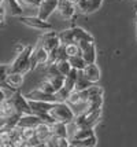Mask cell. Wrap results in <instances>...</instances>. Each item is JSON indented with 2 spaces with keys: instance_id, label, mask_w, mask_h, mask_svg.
<instances>
[{
  "instance_id": "cell-1",
  "label": "cell",
  "mask_w": 137,
  "mask_h": 147,
  "mask_svg": "<svg viewBox=\"0 0 137 147\" xmlns=\"http://www.w3.org/2000/svg\"><path fill=\"white\" fill-rule=\"evenodd\" d=\"M32 52H33L32 45H27L21 52H18L17 59L10 65V71H18V73H22V74H26L27 71L32 70V66H30V55H32Z\"/></svg>"
},
{
  "instance_id": "cell-2",
  "label": "cell",
  "mask_w": 137,
  "mask_h": 147,
  "mask_svg": "<svg viewBox=\"0 0 137 147\" xmlns=\"http://www.w3.org/2000/svg\"><path fill=\"white\" fill-rule=\"evenodd\" d=\"M49 114L52 115L56 121L66 122V124L73 121L74 117H76L73 109L70 107V105L67 102H55L52 105L51 110H49Z\"/></svg>"
},
{
  "instance_id": "cell-3",
  "label": "cell",
  "mask_w": 137,
  "mask_h": 147,
  "mask_svg": "<svg viewBox=\"0 0 137 147\" xmlns=\"http://www.w3.org/2000/svg\"><path fill=\"white\" fill-rule=\"evenodd\" d=\"M102 109L95 110H84L77 117H74V122L77 124L78 128H93L96 122L100 120Z\"/></svg>"
},
{
  "instance_id": "cell-4",
  "label": "cell",
  "mask_w": 137,
  "mask_h": 147,
  "mask_svg": "<svg viewBox=\"0 0 137 147\" xmlns=\"http://www.w3.org/2000/svg\"><path fill=\"white\" fill-rule=\"evenodd\" d=\"M10 100H11V103H13L15 111L19 113L21 115L22 114H32L33 113L32 107H30V105H29L27 98L22 95L18 90L13 92V96L10 98Z\"/></svg>"
},
{
  "instance_id": "cell-5",
  "label": "cell",
  "mask_w": 137,
  "mask_h": 147,
  "mask_svg": "<svg viewBox=\"0 0 137 147\" xmlns=\"http://www.w3.org/2000/svg\"><path fill=\"white\" fill-rule=\"evenodd\" d=\"M48 59H49V52L47 51L45 48L41 45V43L39 41V44L36 47H33V52L30 55V66H32V70L36 69L37 66H43V65L48 63Z\"/></svg>"
},
{
  "instance_id": "cell-6",
  "label": "cell",
  "mask_w": 137,
  "mask_h": 147,
  "mask_svg": "<svg viewBox=\"0 0 137 147\" xmlns=\"http://www.w3.org/2000/svg\"><path fill=\"white\" fill-rule=\"evenodd\" d=\"M18 21L25 24L29 28H33V29H39V30H47V29H51V24L45 21V19H41L39 15L36 17H18Z\"/></svg>"
},
{
  "instance_id": "cell-7",
  "label": "cell",
  "mask_w": 137,
  "mask_h": 147,
  "mask_svg": "<svg viewBox=\"0 0 137 147\" xmlns=\"http://www.w3.org/2000/svg\"><path fill=\"white\" fill-rule=\"evenodd\" d=\"M58 7V0H43L37 7V15L41 19H48L51 17V14L56 10Z\"/></svg>"
},
{
  "instance_id": "cell-8",
  "label": "cell",
  "mask_w": 137,
  "mask_h": 147,
  "mask_svg": "<svg viewBox=\"0 0 137 147\" xmlns=\"http://www.w3.org/2000/svg\"><path fill=\"white\" fill-rule=\"evenodd\" d=\"M58 13L60 14V17L65 19H70L76 15L77 11V6L69 1V0H58V7H56Z\"/></svg>"
},
{
  "instance_id": "cell-9",
  "label": "cell",
  "mask_w": 137,
  "mask_h": 147,
  "mask_svg": "<svg viewBox=\"0 0 137 147\" xmlns=\"http://www.w3.org/2000/svg\"><path fill=\"white\" fill-rule=\"evenodd\" d=\"M41 45L45 48L47 51H52V50H56L59 45H60V40H59V36L58 33L55 32H49V33H45L41 40H40Z\"/></svg>"
},
{
  "instance_id": "cell-10",
  "label": "cell",
  "mask_w": 137,
  "mask_h": 147,
  "mask_svg": "<svg viewBox=\"0 0 137 147\" xmlns=\"http://www.w3.org/2000/svg\"><path fill=\"white\" fill-rule=\"evenodd\" d=\"M27 99H32V100H44V102H60L59 98L56 96V94H47L41 90H34L32 92H29L26 95Z\"/></svg>"
},
{
  "instance_id": "cell-11",
  "label": "cell",
  "mask_w": 137,
  "mask_h": 147,
  "mask_svg": "<svg viewBox=\"0 0 137 147\" xmlns=\"http://www.w3.org/2000/svg\"><path fill=\"white\" fill-rule=\"evenodd\" d=\"M52 131H51V125L47 122H40L39 125L34 128V136L39 139V142L43 143V146L45 144V142L51 138Z\"/></svg>"
},
{
  "instance_id": "cell-12",
  "label": "cell",
  "mask_w": 137,
  "mask_h": 147,
  "mask_svg": "<svg viewBox=\"0 0 137 147\" xmlns=\"http://www.w3.org/2000/svg\"><path fill=\"white\" fill-rule=\"evenodd\" d=\"M6 83L8 84L13 92L19 90V87L23 84V74L18 71H8V74L6 76Z\"/></svg>"
},
{
  "instance_id": "cell-13",
  "label": "cell",
  "mask_w": 137,
  "mask_h": 147,
  "mask_svg": "<svg viewBox=\"0 0 137 147\" xmlns=\"http://www.w3.org/2000/svg\"><path fill=\"white\" fill-rule=\"evenodd\" d=\"M41 121V118H40L37 114H22L19 117V121H18V127H30V128H36L37 125H39Z\"/></svg>"
},
{
  "instance_id": "cell-14",
  "label": "cell",
  "mask_w": 137,
  "mask_h": 147,
  "mask_svg": "<svg viewBox=\"0 0 137 147\" xmlns=\"http://www.w3.org/2000/svg\"><path fill=\"white\" fill-rule=\"evenodd\" d=\"M84 73V76L92 81L93 84H96L100 80V69H99V66L96 63H86L85 66V69L82 70Z\"/></svg>"
},
{
  "instance_id": "cell-15",
  "label": "cell",
  "mask_w": 137,
  "mask_h": 147,
  "mask_svg": "<svg viewBox=\"0 0 137 147\" xmlns=\"http://www.w3.org/2000/svg\"><path fill=\"white\" fill-rule=\"evenodd\" d=\"M27 100H29V105H30L34 114L48 113L53 105L52 102H44V100H32V99H27Z\"/></svg>"
},
{
  "instance_id": "cell-16",
  "label": "cell",
  "mask_w": 137,
  "mask_h": 147,
  "mask_svg": "<svg viewBox=\"0 0 137 147\" xmlns=\"http://www.w3.org/2000/svg\"><path fill=\"white\" fill-rule=\"evenodd\" d=\"M81 55L84 58V61L86 63H95L96 62V47L95 43H91L89 45H86L84 50H81Z\"/></svg>"
},
{
  "instance_id": "cell-17",
  "label": "cell",
  "mask_w": 137,
  "mask_h": 147,
  "mask_svg": "<svg viewBox=\"0 0 137 147\" xmlns=\"http://www.w3.org/2000/svg\"><path fill=\"white\" fill-rule=\"evenodd\" d=\"M96 136L92 135L86 139H70V146H76V147H93L96 146Z\"/></svg>"
},
{
  "instance_id": "cell-18",
  "label": "cell",
  "mask_w": 137,
  "mask_h": 147,
  "mask_svg": "<svg viewBox=\"0 0 137 147\" xmlns=\"http://www.w3.org/2000/svg\"><path fill=\"white\" fill-rule=\"evenodd\" d=\"M7 6H8L10 14L14 17H21L23 14V6L19 0H7Z\"/></svg>"
},
{
  "instance_id": "cell-19",
  "label": "cell",
  "mask_w": 137,
  "mask_h": 147,
  "mask_svg": "<svg viewBox=\"0 0 137 147\" xmlns=\"http://www.w3.org/2000/svg\"><path fill=\"white\" fill-rule=\"evenodd\" d=\"M51 131H52V135L69 138V129H67V124L66 122H60V121L53 122L51 125Z\"/></svg>"
},
{
  "instance_id": "cell-20",
  "label": "cell",
  "mask_w": 137,
  "mask_h": 147,
  "mask_svg": "<svg viewBox=\"0 0 137 147\" xmlns=\"http://www.w3.org/2000/svg\"><path fill=\"white\" fill-rule=\"evenodd\" d=\"M92 84H93V83H92V81H89V80L84 76L82 70H80V74H78L77 81H76V87H74V90H76V91L86 90V88H89V87H91Z\"/></svg>"
},
{
  "instance_id": "cell-21",
  "label": "cell",
  "mask_w": 137,
  "mask_h": 147,
  "mask_svg": "<svg viewBox=\"0 0 137 147\" xmlns=\"http://www.w3.org/2000/svg\"><path fill=\"white\" fill-rule=\"evenodd\" d=\"M56 67H58L59 73L62 74V76H67L69 74V71L72 70V65L69 62V58H66V59H58L56 62Z\"/></svg>"
},
{
  "instance_id": "cell-22",
  "label": "cell",
  "mask_w": 137,
  "mask_h": 147,
  "mask_svg": "<svg viewBox=\"0 0 137 147\" xmlns=\"http://www.w3.org/2000/svg\"><path fill=\"white\" fill-rule=\"evenodd\" d=\"M69 62L72 65V67L77 69V70H84L85 66H86V62L84 61V58L81 54L78 55H74V57H70L69 58Z\"/></svg>"
},
{
  "instance_id": "cell-23",
  "label": "cell",
  "mask_w": 137,
  "mask_h": 147,
  "mask_svg": "<svg viewBox=\"0 0 137 147\" xmlns=\"http://www.w3.org/2000/svg\"><path fill=\"white\" fill-rule=\"evenodd\" d=\"M8 71H10V65H0V88L11 91L8 84L6 83V76L8 74Z\"/></svg>"
},
{
  "instance_id": "cell-24",
  "label": "cell",
  "mask_w": 137,
  "mask_h": 147,
  "mask_svg": "<svg viewBox=\"0 0 137 147\" xmlns=\"http://www.w3.org/2000/svg\"><path fill=\"white\" fill-rule=\"evenodd\" d=\"M92 135H95L93 134V128H78L70 139H78L80 140V139H86Z\"/></svg>"
},
{
  "instance_id": "cell-25",
  "label": "cell",
  "mask_w": 137,
  "mask_h": 147,
  "mask_svg": "<svg viewBox=\"0 0 137 147\" xmlns=\"http://www.w3.org/2000/svg\"><path fill=\"white\" fill-rule=\"evenodd\" d=\"M65 52L67 58H70L81 54V48H80V45L77 43H69V44H65Z\"/></svg>"
},
{
  "instance_id": "cell-26",
  "label": "cell",
  "mask_w": 137,
  "mask_h": 147,
  "mask_svg": "<svg viewBox=\"0 0 137 147\" xmlns=\"http://www.w3.org/2000/svg\"><path fill=\"white\" fill-rule=\"evenodd\" d=\"M48 80L51 81V84L53 85V88L56 91H59L62 87H63V84H65V76H62V74H53V76H48Z\"/></svg>"
},
{
  "instance_id": "cell-27",
  "label": "cell",
  "mask_w": 137,
  "mask_h": 147,
  "mask_svg": "<svg viewBox=\"0 0 137 147\" xmlns=\"http://www.w3.org/2000/svg\"><path fill=\"white\" fill-rule=\"evenodd\" d=\"M66 102L69 103V105H72V106H78V105H84V103L81 102V98H80V91H76L73 90L69 96H67V99H66Z\"/></svg>"
},
{
  "instance_id": "cell-28",
  "label": "cell",
  "mask_w": 137,
  "mask_h": 147,
  "mask_svg": "<svg viewBox=\"0 0 137 147\" xmlns=\"http://www.w3.org/2000/svg\"><path fill=\"white\" fill-rule=\"evenodd\" d=\"M86 91H88V99L96 98V96H102L104 94L103 88H102L100 85H96V84H92L89 88H86Z\"/></svg>"
},
{
  "instance_id": "cell-29",
  "label": "cell",
  "mask_w": 137,
  "mask_h": 147,
  "mask_svg": "<svg viewBox=\"0 0 137 147\" xmlns=\"http://www.w3.org/2000/svg\"><path fill=\"white\" fill-rule=\"evenodd\" d=\"M39 90L44 91V92H47V94H56V90L53 88V85L51 84V81L48 80V77H47L44 81H41V83H40Z\"/></svg>"
},
{
  "instance_id": "cell-30",
  "label": "cell",
  "mask_w": 137,
  "mask_h": 147,
  "mask_svg": "<svg viewBox=\"0 0 137 147\" xmlns=\"http://www.w3.org/2000/svg\"><path fill=\"white\" fill-rule=\"evenodd\" d=\"M103 4V0H89V8H88V14L98 11Z\"/></svg>"
},
{
  "instance_id": "cell-31",
  "label": "cell",
  "mask_w": 137,
  "mask_h": 147,
  "mask_svg": "<svg viewBox=\"0 0 137 147\" xmlns=\"http://www.w3.org/2000/svg\"><path fill=\"white\" fill-rule=\"evenodd\" d=\"M19 1L22 3V6H30V7H36L37 8L43 0H19Z\"/></svg>"
},
{
  "instance_id": "cell-32",
  "label": "cell",
  "mask_w": 137,
  "mask_h": 147,
  "mask_svg": "<svg viewBox=\"0 0 137 147\" xmlns=\"http://www.w3.org/2000/svg\"><path fill=\"white\" fill-rule=\"evenodd\" d=\"M6 26V8L1 4L0 6V28H4Z\"/></svg>"
},
{
  "instance_id": "cell-33",
  "label": "cell",
  "mask_w": 137,
  "mask_h": 147,
  "mask_svg": "<svg viewBox=\"0 0 137 147\" xmlns=\"http://www.w3.org/2000/svg\"><path fill=\"white\" fill-rule=\"evenodd\" d=\"M7 96H6V94H4V91H3V88H0V103L3 102L4 99H6Z\"/></svg>"
},
{
  "instance_id": "cell-34",
  "label": "cell",
  "mask_w": 137,
  "mask_h": 147,
  "mask_svg": "<svg viewBox=\"0 0 137 147\" xmlns=\"http://www.w3.org/2000/svg\"><path fill=\"white\" fill-rule=\"evenodd\" d=\"M4 124H6V121L0 118V129H1V128H3V127H4Z\"/></svg>"
},
{
  "instance_id": "cell-35",
  "label": "cell",
  "mask_w": 137,
  "mask_h": 147,
  "mask_svg": "<svg viewBox=\"0 0 137 147\" xmlns=\"http://www.w3.org/2000/svg\"><path fill=\"white\" fill-rule=\"evenodd\" d=\"M69 1H72V3H74V4H77V1H78V0H69Z\"/></svg>"
},
{
  "instance_id": "cell-36",
  "label": "cell",
  "mask_w": 137,
  "mask_h": 147,
  "mask_svg": "<svg viewBox=\"0 0 137 147\" xmlns=\"http://www.w3.org/2000/svg\"><path fill=\"white\" fill-rule=\"evenodd\" d=\"M3 3H4V0H0V6H1V4H3Z\"/></svg>"
}]
</instances>
